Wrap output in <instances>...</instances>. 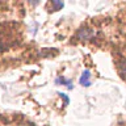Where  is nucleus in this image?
<instances>
[{
  "label": "nucleus",
  "instance_id": "nucleus-1",
  "mask_svg": "<svg viewBox=\"0 0 126 126\" xmlns=\"http://www.w3.org/2000/svg\"><path fill=\"white\" fill-rule=\"evenodd\" d=\"M79 83H80L83 87H89V85H91V72H89L88 70H85L84 72L81 74Z\"/></svg>",
  "mask_w": 126,
  "mask_h": 126
},
{
  "label": "nucleus",
  "instance_id": "nucleus-2",
  "mask_svg": "<svg viewBox=\"0 0 126 126\" xmlns=\"http://www.w3.org/2000/svg\"><path fill=\"white\" fill-rule=\"evenodd\" d=\"M94 34V32L93 30H88V29H85V30H80L78 33V38L80 39V41H85V39H91V37Z\"/></svg>",
  "mask_w": 126,
  "mask_h": 126
},
{
  "label": "nucleus",
  "instance_id": "nucleus-3",
  "mask_svg": "<svg viewBox=\"0 0 126 126\" xmlns=\"http://www.w3.org/2000/svg\"><path fill=\"white\" fill-rule=\"evenodd\" d=\"M55 83H57V84H61V85H66L68 89L74 88L71 80H67V79H64V78H57V79H55Z\"/></svg>",
  "mask_w": 126,
  "mask_h": 126
},
{
  "label": "nucleus",
  "instance_id": "nucleus-4",
  "mask_svg": "<svg viewBox=\"0 0 126 126\" xmlns=\"http://www.w3.org/2000/svg\"><path fill=\"white\" fill-rule=\"evenodd\" d=\"M120 72L124 75V76H126V61L120 63Z\"/></svg>",
  "mask_w": 126,
  "mask_h": 126
},
{
  "label": "nucleus",
  "instance_id": "nucleus-5",
  "mask_svg": "<svg viewBox=\"0 0 126 126\" xmlns=\"http://www.w3.org/2000/svg\"><path fill=\"white\" fill-rule=\"evenodd\" d=\"M51 5L54 7V9H53V11H58V9H61V8H63V3H59V1H53V3H51Z\"/></svg>",
  "mask_w": 126,
  "mask_h": 126
},
{
  "label": "nucleus",
  "instance_id": "nucleus-6",
  "mask_svg": "<svg viewBox=\"0 0 126 126\" xmlns=\"http://www.w3.org/2000/svg\"><path fill=\"white\" fill-rule=\"evenodd\" d=\"M58 94H59V96H61L62 98H64V101H66V104H68V102H70V100H68V97H67V96H66V94H64V93H62V92H58Z\"/></svg>",
  "mask_w": 126,
  "mask_h": 126
}]
</instances>
